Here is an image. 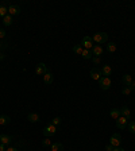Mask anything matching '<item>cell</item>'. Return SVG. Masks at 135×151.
Returning <instances> with one entry per match:
<instances>
[{
  "instance_id": "1",
  "label": "cell",
  "mask_w": 135,
  "mask_h": 151,
  "mask_svg": "<svg viewBox=\"0 0 135 151\" xmlns=\"http://www.w3.org/2000/svg\"><path fill=\"white\" fill-rule=\"evenodd\" d=\"M95 43H97L101 46V43H105V42L108 41V34L107 32H96L93 37H92Z\"/></svg>"
},
{
  "instance_id": "2",
  "label": "cell",
  "mask_w": 135,
  "mask_h": 151,
  "mask_svg": "<svg viewBox=\"0 0 135 151\" xmlns=\"http://www.w3.org/2000/svg\"><path fill=\"white\" fill-rule=\"evenodd\" d=\"M81 46H83L84 49H87V50H92L95 46V42H93V39H92V37H89V35L84 37L83 41H81Z\"/></svg>"
},
{
  "instance_id": "3",
  "label": "cell",
  "mask_w": 135,
  "mask_h": 151,
  "mask_svg": "<svg viewBox=\"0 0 135 151\" xmlns=\"http://www.w3.org/2000/svg\"><path fill=\"white\" fill-rule=\"evenodd\" d=\"M58 127H56V125H53L52 123L50 124H47L45 128H43V135L46 136V138H50V136H53L56 132H57Z\"/></svg>"
},
{
  "instance_id": "4",
  "label": "cell",
  "mask_w": 135,
  "mask_h": 151,
  "mask_svg": "<svg viewBox=\"0 0 135 151\" xmlns=\"http://www.w3.org/2000/svg\"><path fill=\"white\" fill-rule=\"evenodd\" d=\"M109 144L114 147H120V144H122V135L120 134H114V135H111V138H109Z\"/></svg>"
},
{
  "instance_id": "5",
  "label": "cell",
  "mask_w": 135,
  "mask_h": 151,
  "mask_svg": "<svg viewBox=\"0 0 135 151\" xmlns=\"http://www.w3.org/2000/svg\"><path fill=\"white\" fill-rule=\"evenodd\" d=\"M99 85H100V89H103V90H108L111 88V78L109 77H101L99 80Z\"/></svg>"
},
{
  "instance_id": "6",
  "label": "cell",
  "mask_w": 135,
  "mask_h": 151,
  "mask_svg": "<svg viewBox=\"0 0 135 151\" xmlns=\"http://www.w3.org/2000/svg\"><path fill=\"white\" fill-rule=\"evenodd\" d=\"M35 73L38 74V76H45L46 73H49V68H47L43 62H39L35 69Z\"/></svg>"
},
{
  "instance_id": "7",
  "label": "cell",
  "mask_w": 135,
  "mask_h": 151,
  "mask_svg": "<svg viewBox=\"0 0 135 151\" xmlns=\"http://www.w3.org/2000/svg\"><path fill=\"white\" fill-rule=\"evenodd\" d=\"M128 124V119H126L124 116H120L116 119V127L119 128V130H124Z\"/></svg>"
},
{
  "instance_id": "8",
  "label": "cell",
  "mask_w": 135,
  "mask_h": 151,
  "mask_svg": "<svg viewBox=\"0 0 135 151\" xmlns=\"http://www.w3.org/2000/svg\"><path fill=\"white\" fill-rule=\"evenodd\" d=\"M19 14H21V7L19 5H15V4L8 5V15H11L14 18V16H18Z\"/></svg>"
},
{
  "instance_id": "9",
  "label": "cell",
  "mask_w": 135,
  "mask_h": 151,
  "mask_svg": "<svg viewBox=\"0 0 135 151\" xmlns=\"http://www.w3.org/2000/svg\"><path fill=\"white\" fill-rule=\"evenodd\" d=\"M101 69L99 68H93V69H91V77L93 78V80H96V81H99L100 78H101Z\"/></svg>"
},
{
  "instance_id": "10",
  "label": "cell",
  "mask_w": 135,
  "mask_h": 151,
  "mask_svg": "<svg viewBox=\"0 0 135 151\" xmlns=\"http://www.w3.org/2000/svg\"><path fill=\"white\" fill-rule=\"evenodd\" d=\"M11 142H12V136L11 135H5V134H1V135H0V143H1V144L8 146V144H11Z\"/></svg>"
},
{
  "instance_id": "11",
  "label": "cell",
  "mask_w": 135,
  "mask_h": 151,
  "mask_svg": "<svg viewBox=\"0 0 135 151\" xmlns=\"http://www.w3.org/2000/svg\"><path fill=\"white\" fill-rule=\"evenodd\" d=\"M91 53H92L93 57H101V54H103V47L100 46V45H95L93 49L91 50Z\"/></svg>"
},
{
  "instance_id": "12",
  "label": "cell",
  "mask_w": 135,
  "mask_h": 151,
  "mask_svg": "<svg viewBox=\"0 0 135 151\" xmlns=\"http://www.w3.org/2000/svg\"><path fill=\"white\" fill-rule=\"evenodd\" d=\"M53 81H54V77H53V74L50 73V72L43 76V82L46 84V85H50V84H53Z\"/></svg>"
},
{
  "instance_id": "13",
  "label": "cell",
  "mask_w": 135,
  "mask_h": 151,
  "mask_svg": "<svg viewBox=\"0 0 135 151\" xmlns=\"http://www.w3.org/2000/svg\"><path fill=\"white\" fill-rule=\"evenodd\" d=\"M111 73H112V69H111V66H109V65H104L103 68H101V74H103L104 77H108V76H111Z\"/></svg>"
},
{
  "instance_id": "14",
  "label": "cell",
  "mask_w": 135,
  "mask_h": 151,
  "mask_svg": "<svg viewBox=\"0 0 135 151\" xmlns=\"http://www.w3.org/2000/svg\"><path fill=\"white\" fill-rule=\"evenodd\" d=\"M122 82L126 86H130L131 84H132V77H131L130 74H124V76L122 77Z\"/></svg>"
},
{
  "instance_id": "15",
  "label": "cell",
  "mask_w": 135,
  "mask_h": 151,
  "mask_svg": "<svg viewBox=\"0 0 135 151\" xmlns=\"http://www.w3.org/2000/svg\"><path fill=\"white\" fill-rule=\"evenodd\" d=\"M11 123V117L7 115H0V125H7Z\"/></svg>"
},
{
  "instance_id": "16",
  "label": "cell",
  "mask_w": 135,
  "mask_h": 151,
  "mask_svg": "<svg viewBox=\"0 0 135 151\" xmlns=\"http://www.w3.org/2000/svg\"><path fill=\"white\" fill-rule=\"evenodd\" d=\"M120 115H122V116H124L126 119H130L131 117V112H130V108H128V107H123V108H122V109H120Z\"/></svg>"
},
{
  "instance_id": "17",
  "label": "cell",
  "mask_w": 135,
  "mask_h": 151,
  "mask_svg": "<svg viewBox=\"0 0 135 151\" xmlns=\"http://www.w3.org/2000/svg\"><path fill=\"white\" fill-rule=\"evenodd\" d=\"M27 120H28L30 123H38V121H39V115L32 112V113H30L27 116Z\"/></svg>"
},
{
  "instance_id": "18",
  "label": "cell",
  "mask_w": 135,
  "mask_h": 151,
  "mask_svg": "<svg viewBox=\"0 0 135 151\" xmlns=\"http://www.w3.org/2000/svg\"><path fill=\"white\" fill-rule=\"evenodd\" d=\"M109 116L112 117V119H118V117H120L122 115H120V109L119 108H114V109H111L109 111Z\"/></svg>"
},
{
  "instance_id": "19",
  "label": "cell",
  "mask_w": 135,
  "mask_h": 151,
  "mask_svg": "<svg viewBox=\"0 0 135 151\" xmlns=\"http://www.w3.org/2000/svg\"><path fill=\"white\" fill-rule=\"evenodd\" d=\"M7 15H8V7L1 3V4H0V18L3 19V18L7 16Z\"/></svg>"
},
{
  "instance_id": "20",
  "label": "cell",
  "mask_w": 135,
  "mask_h": 151,
  "mask_svg": "<svg viewBox=\"0 0 135 151\" xmlns=\"http://www.w3.org/2000/svg\"><path fill=\"white\" fill-rule=\"evenodd\" d=\"M81 57L84 58V59H92V53H91V50H87V49H84L83 53H81Z\"/></svg>"
},
{
  "instance_id": "21",
  "label": "cell",
  "mask_w": 135,
  "mask_h": 151,
  "mask_svg": "<svg viewBox=\"0 0 135 151\" xmlns=\"http://www.w3.org/2000/svg\"><path fill=\"white\" fill-rule=\"evenodd\" d=\"M12 22H14V18H12L11 15H7V16L3 18V24H4V26H11Z\"/></svg>"
},
{
  "instance_id": "22",
  "label": "cell",
  "mask_w": 135,
  "mask_h": 151,
  "mask_svg": "<svg viewBox=\"0 0 135 151\" xmlns=\"http://www.w3.org/2000/svg\"><path fill=\"white\" fill-rule=\"evenodd\" d=\"M50 148L52 151H64V144L62 143H53Z\"/></svg>"
},
{
  "instance_id": "23",
  "label": "cell",
  "mask_w": 135,
  "mask_h": 151,
  "mask_svg": "<svg viewBox=\"0 0 135 151\" xmlns=\"http://www.w3.org/2000/svg\"><path fill=\"white\" fill-rule=\"evenodd\" d=\"M107 51L108 53H115L116 51V43H114V42L107 43Z\"/></svg>"
},
{
  "instance_id": "24",
  "label": "cell",
  "mask_w": 135,
  "mask_h": 151,
  "mask_svg": "<svg viewBox=\"0 0 135 151\" xmlns=\"http://www.w3.org/2000/svg\"><path fill=\"white\" fill-rule=\"evenodd\" d=\"M83 50H84V47L81 46V45H74V46H73V51L76 53V54H81Z\"/></svg>"
},
{
  "instance_id": "25",
  "label": "cell",
  "mask_w": 135,
  "mask_h": 151,
  "mask_svg": "<svg viewBox=\"0 0 135 151\" xmlns=\"http://www.w3.org/2000/svg\"><path fill=\"white\" fill-rule=\"evenodd\" d=\"M127 127H128V131H130L131 134L135 135V121H130V123L127 124Z\"/></svg>"
},
{
  "instance_id": "26",
  "label": "cell",
  "mask_w": 135,
  "mask_h": 151,
  "mask_svg": "<svg viewBox=\"0 0 135 151\" xmlns=\"http://www.w3.org/2000/svg\"><path fill=\"white\" fill-rule=\"evenodd\" d=\"M52 140L49 139V138H45V140H42V146L43 147H52Z\"/></svg>"
},
{
  "instance_id": "27",
  "label": "cell",
  "mask_w": 135,
  "mask_h": 151,
  "mask_svg": "<svg viewBox=\"0 0 135 151\" xmlns=\"http://www.w3.org/2000/svg\"><path fill=\"white\" fill-rule=\"evenodd\" d=\"M131 92H132V90H131L130 86H124V88L122 89V93L124 94V96H128V94H130Z\"/></svg>"
},
{
  "instance_id": "28",
  "label": "cell",
  "mask_w": 135,
  "mask_h": 151,
  "mask_svg": "<svg viewBox=\"0 0 135 151\" xmlns=\"http://www.w3.org/2000/svg\"><path fill=\"white\" fill-rule=\"evenodd\" d=\"M52 124L56 125V127H58V125L61 124V117H58V116H57V117H54V119L52 120Z\"/></svg>"
},
{
  "instance_id": "29",
  "label": "cell",
  "mask_w": 135,
  "mask_h": 151,
  "mask_svg": "<svg viewBox=\"0 0 135 151\" xmlns=\"http://www.w3.org/2000/svg\"><path fill=\"white\" fill-rule=\"evenodd\" d=\"M92 61H93V63H96V65H99L100 61H101V58L100 57H92Z\"/></svg>"
},
{
  "instance_id": "30",
  "label": "cell",
  "mask_w": 135,
  "mask_h": 151,
  "mask_svg": "<svg viewBox=\"0 0 135 151\" xmlns=\"http://www.w3.org/2000/svg\"><path fill=\"white\" fill-rule=\"evenodd\" d=\"M3 38H5V31L3 28H0V39H3Z\"/></svg>"
},
{
  "instance_id": "31",
  "label": "cell",
  "mask_w": 135,
  "mask_h": 151,
  "mask_svg": "<svg viewBox=\"0 0 135 151\" xmlns=\"http://www.w3.org/2000/svg\"><path fill=\"white\" fill-rule=\"evenodd\" d=\"M114 150V146H111V144H107V146H105V151H112Z\"/></svg>"
},
{
  "instance_id": "32",
  "label": "cell",
  "mask_w": 135,
  "mask_h": 151,
  "mask_svg": "<svg viewBox=\"0 0 135 151\" xmlns=\"http://www.w3.org/2000/svg\"><path fill=\"white\" fill-rule=\"evenodd\" d=\"M7 47V43H3V42H0V50H3Z\"/></svg>"
},
{
  "instance_id": "33",
  "label": "cell",
  "mask_w": 135,
  "mask_h": 151,
  "mask_svg": "<svg viewBox=\"0 0 135 151\" xmlns=\"http://www.w3.org/2000/svg\"><path fill=\"white\" fill-rule=\"evenodd\" d=\"M5 151H18V148H15V147H8Z\"/></svg>"
},
{
  "instance_id": "34",
  "label": "cell",
  "mask_w": 135,
  "mask_h": 151,
  "mask_svg": "<svg viewBox=\"0 0 135 151\" xmlns=\"http://www.w3.org/2000/svg\"><path fill=\"white\" fill-rule=\"evenodd\" d=\"M112 151H124V150H123L122 147H114V150Z\"/></svg>"
},
{
  "instance_id": "35",
  "label": "cell",
  "mask_w": 135,
  "mask_h": 151,
  "mask_svg": "<svg viewBox=\"0 0 135 151\" xmlns=\"http://www.w3.org/2000/svg\"><path fill=\"white\" fill-rule=\"evenodd\" d=\"M130 88H131V90H135V81H132V84L130 85Z\"/></svg>"
},
{
  "instance_id": "36",
  "label": "cell",
  "mask_w": 135,
  "mask_h": 151,
  "mask_svg": "<svg viewBox=\"0 0 135 151\" xmlns=\"http://www.w3.org/2000/svg\"><path fill=\"white\" fill-rule=\"evenodd\" d=\"M0 151H5V146L1 144V143H0Z\"/></svg>"
},
{
  "instance_id": "37",
  "label": "cell",
  "mask_w": 135,
  "mask_h": 151,
  "mask_svg": "<svg viewBox=\"0 0 135 151\" xmlns=\"http://www.w3.org/2000/svg\"><path fill=\"white\" fill-rule=\"evenodd\" d=\"M4 58H5V55L3 54V53H0V61H1V59H4Z\"/></svg>"
}]
</instances>
